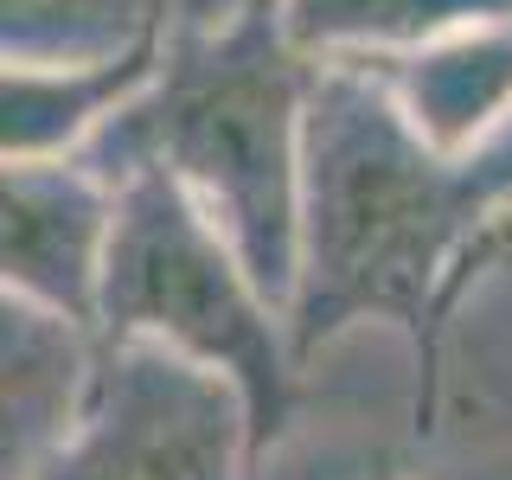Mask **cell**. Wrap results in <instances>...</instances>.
Instances as JSON below:
<instances>
[{"mask_svg": "<svg viewBox=\"0 0 512 480\" xmlns=\"http://www.w3.org/2000/svg\"><path fill=\"white\" fill-rule=\"evenodd\" d=\"M282 20L314 58H378L474 20H512V0H282Z\"/></svg>", "mask_w": 512, "mask_h": 480, "instance_id": "obj_9", "label": "cell"}, {"mask_svg": "<svg viewBox=\"0 0 512 480\" xmlns=\"http://www.w3.org/2000/svg\"><path fill=\"white\" fill-rule=\"evenodd\" d=\"M103 333L45 301L0 295V480H32L77 436Z\"/></svg>", "mask_w": 512, "mask_h": 480, "instance_id": "obj_6", "label": "cell"}, {"mask_svg": "<svg viewBox=\"0 0 512 480\" xmlns=\"http://www.w3.org/2000/svg\"><path fill=\"white\" fill-rule=\"evenodd\" d=\"M500 224L480 154H448L365 58L320 64L301 148V263L288 295V340L301 372L359 320H391L410 340L416 436L436 429L442 333L480 276Z\"/></svg>", "mask_w": 512, "mask_h": 480, "instance_id": "obj_1", "label": "cell"}, {"mask_svg": "<svg viewBox=\"0 0 512 480\" xmlns=\"http://www.w3.org/2000/svg\"><path fill=\"white\" fill-rule=\"evenodd\" d=\"M474 154H480V167H487L493 192H500V224L487 231V250H480V269H493L500 256H512V116L493 128Z\"/></svg>", "mask_w": 512, "mask_h": 480, "instance_id": "obj_11", "label": "cell"}, {"mask_svg": "<svg viewBox=\"0 0 512 480\" xmlns=\"http://www.w3.org/2000/svg\"><path fill=\"white\" fill-rule=\"evenodd\" d=\"M103 340H154L237 378L256 416V448L282 442L295 404V340L282 301L256 282L231 231L205 212L167 167H135L116 180V244L103 269Z\"/></svg>", "mask_w": 512, "mask_h": 480, "instance_id": "obj_3", "label": "cell"}, {"mask_svg": "<svg viewBox=\"0 0 512 480\" xmlns=\"http://www.w3.org/2000/svg\"><path fill=\"white\" fill-rule=\"evenodd\" d=\"M116 244V180L84 154L7 160L0 180V295L90 320L103 314V269Z\"/></svg>", "mask_w": 512, "mask_h": 480, "instance_id": "obj_5", "label": "cell"}, {"mask_svg": "<svg viewBox=\"0 0 512 480\" xmlns=\"http://www.w3.org/2000/svg\"><path fill=\"white\" fill-rule=\"evenodd\" d=\"M436 148L474 154L512 116V20H474L442 39L365 58Z\"/></svg>", "mask_w": 512, "mask_h": 480, "instance_id": "obj_8", "label": "cell"}, {"mask_svg": "<svg viewBox=\"0 0 512 480\" xmlns=\"http://www.w3.org/2000/svg\"><path fill=\"white\" fill-rule=\"evenodd\" d=\"M160 58H167V32L103 58H7V71H0V154H84L96 128L122 116L160 77Z\"/></svg>", "mask_w": 512, "mask_h": 480, "instance_id": "obj_7", "label": "cell"}, {"mask_svg": "<svg viewBox=\"0 0 512 480\" xmlns=\"http://www.w3.org/2000/svg\"><path fill=\"white\" fill-rule=\"evenodd\" d=\"M199 0H0V58H103L167 32Z\"/></svg>", "mask_w": 512, "mask_h": 480, "instance_id": "obj_10", "label": "cell"}, {"mask_svg": "<svg viewBox=\"0 0 512 480\" xmlns=\"http://www.w3.org/2000/svg\"><path fill=\"white\" fill-rule=\"evenodd\" d=\"M320 64L282 0H199L167 26L160 77L96 128L84 160L109 180L167 167L282 301L301 263V148Z\"/></svg>", "mask_w": 512, "mask_h": 480, "instance_id": "obj_2", "label": "cell"}, {"mask_svg": "<svg viewBox=\"0 0 512 480\" xmlns=\"http://www.w3.org/2000/svg\"><path fill=\"white\" fill-rule=\"evenodd\" d=\"M32 480H263L237 378L154 340H103L77 436Z\"/></svg>", "mask_w": 512, "mask_h": 480, "instance_id": "obj_4", "label": "cell"}]
</instances>
